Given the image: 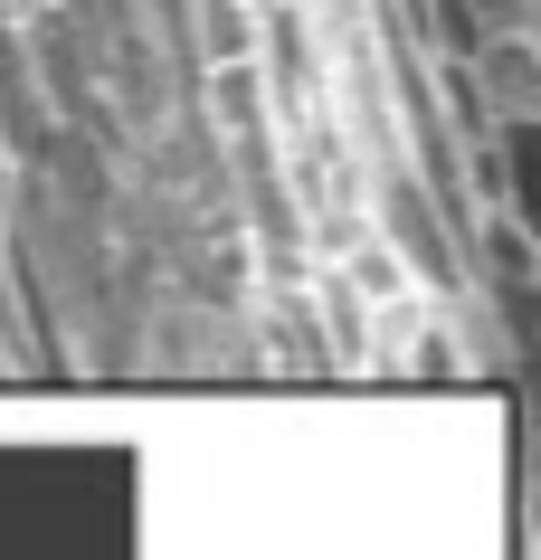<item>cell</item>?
<instances>
[{"instance_id":"obj_1","label":"cell","mask_w":541,"mask_h":560,"mask_svg":"<svg viewBox=\"0 0 541 560\" xmlns=\"http://www.w3.org/2000/svg\"><path fill=\"white\" fill-rule=\"evenodd\" d=\"M522 58H532V48H522V38H504V48H494V95H504L513 115H522V105H532V67H522Z\"/></svg>"}]
</instances>
